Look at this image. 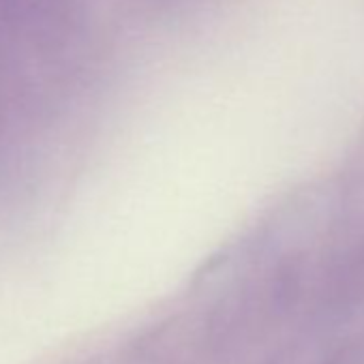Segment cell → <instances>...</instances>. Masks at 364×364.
<instances>
[]
</instances>
